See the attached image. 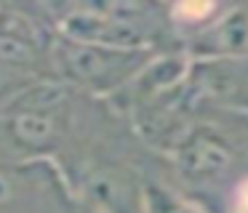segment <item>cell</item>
<instances>
[{"instance_id": "obj_1", "label": "cell", "mask_w": 248, "mask_h": 213, "mask_svg": "<svg viewBox=\"0 0 248 213\" xmlns=\"http://www.w3.org/2000/svg\"><path fill=\"white\" fill-rule=\"evenodd\" d=\"M54 64L59 67L64 80L83 85L88 91H96V93H107L139 77V72L150 64V53L83 46V43H70L59 37L54 43Z\"/></svg>"}, {"instance_id": "obj_2", "label": "cell", "mask_w": 248, "mask_h": 213, "mask_svg": "<svg viewBox=\"0 0 248 213\" xmlns=\"http://www.w3.org/2000/svg\"><path fill=\"white\" fill-rule=\"evenodd\" d=\"M182 176L192 184H214L232 168V152L214 131H189L173 149Z\"/></svg>"}, {"instance_id": "obj_3", "label": "cell", "mask_w": 248, "mask_h": 213, "mask_svg": "<svg viewBox=\"0 0 248 213\" xmlns=\"http://www.w3.org/2000/svg\"><path fill=\"white\" fill-rule=\"evenodd\" d=\"M80 192L96 213H144V192L123 168H91L80 184Z\"/></svg>"}, {"instance_id": "obj_4", "label": "cell", "mask_w": 248, "mask_h": 213, "mask_svg": "<svg viewBox=\"0 0 248 213\" xmlns=\"http://www.w3.org/2000/svg\"><path fill=\"white\" fill-rule=\"evenodd\" d=\"M192 51L203 59H240L248 53V14L240 8H224V14L205 32L195 37Z\"/></svg>"}, {"instance_id": "obj_5", "label": "cell", "mask_w": 248, "mask_h": 213, "mask_svg": "<svg viewBox=\"0 0 248 213\" xmlns=\"http://www.w3.org/2000/svg\"><path fill=\"white\" fill-rule=\"evenodd\" d=\"M6 131L22 149L32 152H48L59 147L62 138V122L54 112H38V109H14L8 106L6 115Z\"/></svg>"}, {"instance_id": "obj_6", "label": "cell", "mask_w": 248, "mask_h": 213, "mask_svg": "<svg viewBox=\"0 0 248 213\" xmlns=\"http://www.w3.org/2000/svg\"><path fill=\"white\" fill-rule=\"evenodd\" d=\"M43 48L32 46V43L22 40L16 35H8V32H0V69H8V72H30L35 67V61L40 59Z\"/></svg>"}, {"instance_id": "obj_7", "label": "cell", "mask_w": 248, "mask_h": 213, "mask_svg": "<svg viewBox=\"0 0 248 213\" xmlns=\"http://www.w3.org/2000/svg\"><path fill=\"white\" fill-rule=\"evenodd\" d=\"M221 14H224V8H221V5H214V3H179V5H171V8H168L171 24L192 30L195 37L208 30Z\"/></svg>"}, {"instance_id": "obj_8", "label": "cell", "mask_w": 248, "mask_h": 213, "mask_svg": "<svg viewBox=\"0 0 248 213\" xmlns=\"http://www.w3.org/2000/svg\"><path fill=\"white\" fill-rule=\"evenodd\" d=\"M24 192H35L32 173L30 168H14V165H0V211L24 197Z\"/></svg>"}, {"instance_id": "obj_9", "label": "cell", "mask_w": 248, "mask_h": 213, "mask_svg": "<svg viewBox=\"0 0 248 213\" xmlns=\"http://www.w3.org/2000/svg\"><path fill=\"white\" fill-rule=\"evenodd\" d=\"M227 205H230V213H248V176L232 186V195Z\"/></svg>"}]
</instances>
